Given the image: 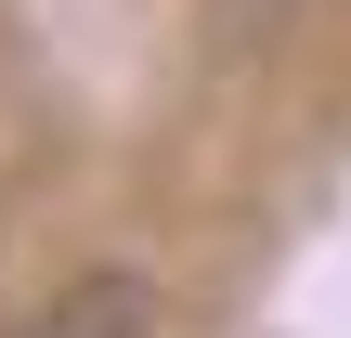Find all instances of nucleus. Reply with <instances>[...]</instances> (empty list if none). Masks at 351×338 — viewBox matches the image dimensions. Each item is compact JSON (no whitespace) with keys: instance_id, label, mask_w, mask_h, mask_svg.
<instances>
[{"instance_id":"f257e3e1","label":"nucleus","mask_w":351,"mask_h":338,"mask_svg":"<svg viewBox=\"0 0 351 338\" xmlns=\"http://www.w3.org/2000/svg\"><path fill=\"white\" fill-rule=\"evenodd\" d=\"M156 313H169V287H156L143 261H91V274H65L52 300H26L0 338H156Z\"/></svg>"}]
</instances>
